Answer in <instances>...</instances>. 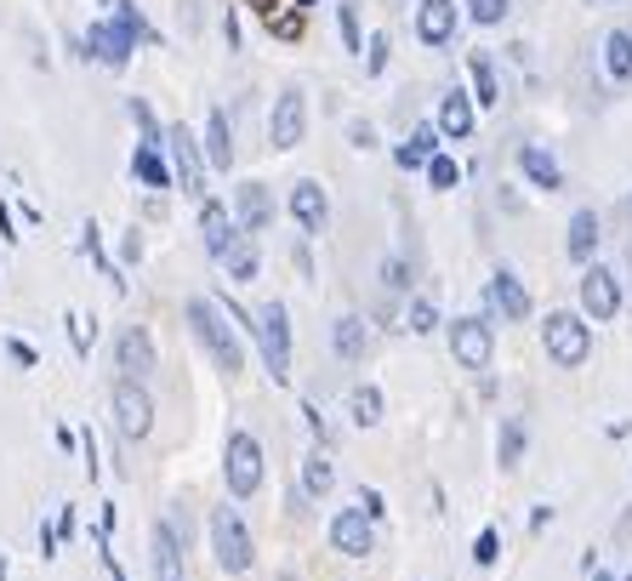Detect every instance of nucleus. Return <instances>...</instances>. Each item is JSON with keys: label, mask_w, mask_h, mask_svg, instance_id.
Returning <instances> with one entry per match:
<instances>
[{"label": "nucleus", "mask_w": 632, "mask_h": 581, "mask_svg": "<svg viewBox=\"0 0 632 581\" xmlns=\"http://www.w3.org/2000/svg\"><path fill=\"white\" fill-rule=\"evenodd\" d=\"M188 331L194 336H200V348L217 360V371L223 376H239V371H246V343H239V336H234V325H228V314L211 303V297H188Z\"/></svg>", "instance_id": "nucleus-1"}, {"label": "nucleus", "mask_w": 632, "mask_h": 581, "mask_svg": "<svg viewBox=\"0 0 632 581\" xmlns=\"http://www.w3.org/2000/svg\"><path fill=\"white\" fill-rule=\"evenodd\" d=\"M211 553H217V570L223 575H246L257 564V542H251V530L246 519H239V508H211Z\"/></svg>", "instance_id": "nucleus-2"}, {"label": "nucleus", "mask_w": 632, "mask_h": 581, "mask_svg": "<svg viewBox=\"0 0 632 581\" xmlns=\"http://www.w3.org/2000/svg\"><path fill=\"white\" fill-rule=\"evenodd\" d=\"M223 484H228L234 502H246V496L263 491V445H257V433H228V445H223Z\"/></svg>", "instance_id": "nucleus-3"}, {"label": "nucleus", "mask_w": 632, "mask_h": 581, "mask_svg": "<svg viewBox=\"0 0 632 581\" xmlns=\"http://www.w3.org/2000/svg\"><path fill=\"white\" fill-rule=\"evenodd\" d=\"M542 343H547V360L559 365V371H575V365H587V354H593V325L581 319V314H547V325H542Z\"/></svg>", "instance_id": "nucleus-4"}, {"label": "nucleus", "mask_w": 632, "mask_h": 581, "mask_svg": "<svg viewBox=\"0 0 632 581\" xmlns=\"http://www.w3.org/2000/svg\"><path fill=\"white\" fill-rule=\"evenodd\" d=\"M251 336H257V348H263V365L274 382H290V314L285 303H263L251 314Z\"/></svg>", "instance_id": "nucleus-5"}, {"label": "nucleus", "mask_w": 632, "mask_h": 581, "mask_svg": "<svg viewBox=\"0 0 632 581\" xmlns=\"http://www.w3.org/2000/svg\"><path fill=\"white\" fill-rule=\"evenodd\" d=\"M451 354L462 371H491L496 360V331L484 314H467V319H451Z\"/></svg>", "instance_id": "nucleus-6"}, {"label": "nucleus", "mask_w": 632, "mask_h": 581, "mask_svg": "<svg viewBox=\"0 0 632 581\" xmlns=\"http://www.w3.org/2000/svg\"><path fill=\"white\" fill-rule=\"evenodd\" d=\"M166 149H171V183H182L188 200H206V155L194 142V131L166 126Z\"/></svg>", "instance_id": "nucleus-7"}, {"label": "nucleus", "mask_w": 632, "mask_h": 581, "mask_svg": "<svg viewBox=\"0 0 632 581\" xmlns=\"http://www.w3.org/2000/svg\"><path fill=\"white\" fill-rule=\"evenodd\" d=\"M115 427L126 440H149L155 433V400H149V387L131 382V376L115 382Z\"/></svg>", "instance_id": "nucleus-8"}, {"label": "nucleus", "mask_w": 632, "mask_h": 581, "mask_svg": "<svg viewBox=\"0 0 632 581\" xmlns=\"http://www.w3.org/2000/svg\"><path fill=\"white\" fill-rule=\"evenodd\" d=\"M303 131H308V97L297 86H285L274 97V115H268V142L274 149H297Z\"/></svg>", "instance_id": "nucleus-9"}, {"label": "nucleus", "mask_w": 632, "mask_h": 581, "mask_svg": "<svg viewBox=\"0 0 632 581\" xmlns=\"http://www.w3.org/2000/svg\"><path fill=\"white\" fill-rule=\"evenodd\" d=\"M330 548L343 559H371L376 553V524L359 513V508H336L330 519Z\"/></svg>", "instance_id": "nucleus-10"}, {"label": "nucleus", "mask_w": 632, "mask_h": 581, "mask_svg": "<svg viewBox=\"0 0 632 581\" xmlns=\"http://www.w3.org/2000/svg\"><path fill=\"white\" fill-rule=\"evenodd\" d=\"M581 314H587V319H615L621 314V279H615V268L587 263V274H581Z\"/></svg>", "instance_id": "nucleus-11"}, {"label": "nucleus", "mask_w": 632, "mask_h": 581, "mask_svg": "<svg viewBox=\"0 0 632 581\" xmlns=\"http://www.w3.org/2000/svg\"><path fill=\"white\" fill-rule=\"evenodd\" d=\"M484 303H491L502 319H513V325H524L530 308H536V303H530V290H524V279H519L513 268H496V274H491V285H484Z\"/></svg>", "instance_id": "nucleus-12"}, {"label": "nucleus", "mask_w": 632, "mask_h": 581, "mask_svg": "<svg viewBox=\"0 0 632 581\" xmlns=\"http://www.w3.org/2000/svg\"><path fill=\"white\" fill-rule=\"evenodd\" d=\"M115 365L131 376V382H142L155 365H160V354H155V336L142 331V325H126L120 331V343H115Z\"/></svg>", "instance_id": "nucleus-13"}, {"label": "nucleus", "mask_w": 632, "mask_h": 581, "mask_svg": "<svg viewBox=\"0 0 632 581\" xmlns=\"http://www.w3.org/2000/svg\"><path fill=\"white\" fill-rule=\"evenodd\" d=\"M131 52H137V46H131V35L120 23H91L86 29V58H97L103 69H126Z\"/></svg>", "instance_id": "nucleus-14"}, {"label": "nucleus", "mask_w": 632, "mask_h": 581, "mask_svg": "<svg viewBox=\"0 0 632 581\" xmlns=\"http://www.w3.org/2000/svg\"><path fill=\"white\" fill-rule=\"evenodd\" d=\"M234 223L246 228V234L274 228V194H268V183H239V194H234Z\"/></svg>", "instance_id": "nucleus-15"}, {"label": "nucleus", "mask_w": 632, "mask_h": 581, "mask_svg": "<svg viewBox=\"0 0 632 581\" xmlns=\"http://www.w3.org/2000/svg\"><path fill=\"white\" fill-rule=\"evenodd\" d=\"M200 234H206V257H228V246L239 239V223H234V211L223 206V200H200Z\"/></svg>", "instance_id": "nucleus-16"}, {"label": "nucleus", "mask_w": 632, "mask_h": 581, "mask_svg": "<svg viewBox=\"0 0 632 581\" xmlns=\"http://www.w3.org/2000/svg\"><path fill=\"white\" fill-rule=\"evenodd\" d=\"M416 40L422 46H451L456 40V0H422L416 7Z\"/></svg>", "instance_id": "nucleus-17"}, {"label": "nucleus", "mask_w": 632, "mask_h": 581, "mask_svg": "<svg viewBox=\"0 0 632 581\" xmlns=\"http://www.w3.org/2000/svg\"><path fill=\"white\" fill-rule=\"evenodd\" d=\"M290 217H297V228H303V234H319V228H325L330 200H325V188H319L314 177H303L297 188H290Z\"/></svg>", "instance_id": "nucleus-18"}, {"label": "nucleus", "mask_w": 632, "mask_h": 581, "mask_svg": "<svg viewBox=\"0 0 632 581\" xmlns=\"http://www.w3.org/2000/svg\"><path fill=\"white\" fill-rule=\"evenodd\" d=\"M182 536H177V524L171 519H160L155 524V581H188L182 575Z\"/></svg>", "instance_id": "nucleus-19"}, {"label": "nucleus", "mask_w": 632, "mask_h": 581, "mask_svg": "<svg viewBox=\"0 0 632 581\" xmlns=\"http://www.w3.org/2000/svg\"><path fill=\"white\" fill-rule=\"evenodd\" d=\"M519 171L530 177V183H536V188H564V171H559V160L542 149V142H524V149H519Z\"/></svg>", "instance_id": "nucleus-20"}, {"label": "nucleus", "mask_w": 632, "mask_h": 581, "mask_svg": "<svg viewBox=\"0 0 632 581\" xmlns=\"http://www.w3.org/2000/svg\"><path fill=\"white\" fill-rule=\"evenodd\" d=\"M330 348L343 354L348 365H354V360H365V348H371V325H365L359 314H343V319L330 325Z\"/></svg>", "instance_id": "nucleus-21"}, {"label": "nucleus", "mask_w": 632, "mask_h": 581, "mask_svg": "<svg viewBox=\"0 0 632 581\" xmlns=\"http://www.w3.org/2000/svg\"><path fill=\"white\" fill-rule=\"evenodd\" d=\"M440 137H473V97L467 91H445L440 97Z\"/></svg>", "instance_id": "nucleus-22"}, {"label": "nucleus", "mask_w": 632, "mask_h": 581, "mask_svg": "<svg viewBox=\"0 0 632 581\" xmlns=\"http://www.w3.org/2000/svg\"><path fill=\"white\" fill-rule=\"evenodd\" d=\"M200 155H206V166H217V171H228V166H234V126H228V115H223V109L206 120V142H200Z\"/></svg>", "instance_id": "nucleus-23"}, {"label": "nucleus", "mask_w": 632, "mask_h": 581, "mask_svg": "<svg viewBox=\"0 0 632 581\" xmlns=\"http://www.w3.org/2000/svg\"><path fill=\"white\" fill-rule=\"evenodd\" d=\"M564 252H570V263H593V252H599V211H575L570 217Z\"/></svg>", "instance_id": "nucleus-24"}, {"label": "nucleus", "mask_w": 632, "mask_h": 581, "mask_svg": "<svg viewBox=\"0 0 632 581\" xmlns=\"http://www.w3.org/2000/svg\"><path fill=\"white\" fill-rule=\"evenodd\" d=\"M467 75H473V104H478V109H496V104H502V80H496V63L484 58V52H473V58H467Z\"/></svg>", "instance_id": "nucleus-25"}, {"label": "nucleus", "mask_w": 632, "mask_h": 581, "mask_svg": "<svg viewBox=\"0 0 632 581\" xmlns=\"http://www.w3.org/2000/svg\"><path fill=\"white\" fill-rule=\"evenodd\" d=\"M433 155H440V126H416V131L399 142V155H394V160H399L405 171H416V166H427Z\"/></svg>", "instance_id": "nucleus-26"}, {"label": "nucleus", "mask_w": 632, "mask_h": 581, "mask_svg": "<svg viewBox=\"0 0 632 581\" xmlns=\"http://www.w3.org/2000/svg\"><path fill=\"white\" fill-rule=\"evenodd\" d=\"M223 268H228V279H234V285L257 279L263 257H257V246H251V234H239V239H234V246H228V257H223Z\"/></svg>", "instance_id": "nucleus-27"}, {"label": "nucleus", "mask_w": 632, "mask_h": 581, "mask_svg": "<svg viewBox=\"0 0 632 581\" xmlns=\"http://www.w3.org/2000/svg\"><path fill=\"white\" fill-rule=\"evenodd\" d=\"M604 75L610 80H632V35L626 29H610L604 35Z\"/></svg>", "instance_id": "nucleus-28"}, {"label": "nucleus", "mask_w": 632, "mask_h": 581, "mask_svg": "<svg viewBox=\"0 0 632 581\" xmlns=\"http://www.w3.org/2000/svg\"><path fill=\"white\" fill-rule=\"evenodd\" d=\"M524 445H530L524 416H507V422H502V440H496V462H502V467H519V462H524Z\"/></svg>", "instance_id": "nucleus-29"}, {"label": "nucleus", "mask_w": 632, "mask_h": 581, "mask_svg": "<svg viewBox=\"0 0 632 581\" xmlns=\"http://www.w3.org/2000/svg\"><path fill=\"white\" fill-rule=\"evenodd\" d=\"M330 484H336V467L325 451H308L303 456V496H330Z\"/></svg>", "instance_id": "nucleus-30"}, {"label": "nucleus", "mask_w": 632, "mask_h": 581, "mask_svg": "<svg viewBox=\"0 0 632 581\" xmlns=\"http://www.w3.org/2000/svg\"><path fill=\"white\" fill-rule=\"evenodd\" d=\"M348 416H354V427H376L382 422V387L359 382L354 394H348Z\"/></svg>", "instance_id": "nucleus-31"}, {"label": "nucleus", "mask_w": 632, "mask_h": 581, "mask_svg": "<svg viewBox=\"0 0 632 581\" xmlns=\"http://www.w3.org/2000/svg\"><path fill=\"white\" fill-rule=\"evenodd\" d=\"M131 177L149 183V188H171V166L160 160V149H137L131 155Z\"/></svg>", "instance_id": "nucleus-32"}, {"label": "nucleus", "mask_w": 632, "mask_h": 581, "mask_svg": "<svg viewBox=\"0 0 632 581\" xmlns=\"http://www.w3.org/2000/svg\"><path fill=\"white\" fill-rule=\"evenodd\" d=\"M131 120H137V149H166V126L155 120V109L149 104H142V97H131Z\"/></svg>", "instance_id": "nucleus-33"}, {"label": "nucleus", "mask_w": 632, "mask_h": 581, "mask_svg": "<svg viewBox=\"0 0 632 581\" xmlns=\"http://www.w3.org/2000/svg\"><path fill=\"white\" fill-rule=\"evenodd\" d=\"M496 559H502V530H496V524H484L478 536H473V564H478V570H491Z\"/></svg>", "instance_id": "nucleus-34"}, {"label": "nucleus", "mask_w": 632, "mask_h": 581, "mask_svg": "<svg viewBox=\"0 0 632 581\" xmlns=\"http://www.w3.org/2000/svg\"><path fill=\"white\" fill-rule=\"evenodd\" d=\"M405 331H411V336H427V331H440V308H433L427 297H416V303L405 308Z\"/></svg>", "instance_id": "nucleus-35"}, {"label": "nucleus", "mask_w": 632, "mask_h": 581, "mask_svg": "<svg viewBox=\"0 0 632 581\" xmlns=\"http://www.w3.org/2000/svg\"><path fill=\"white\" fill-rule=\"evenodd\" d=\"M336 23H343V46H348V52H365V40H359V0H343V7H336Z\"/></svg>", "instance_id": "nucleus-36"}, {"label": "nucleus", "mask_w": 632, "mask_h": 581, "mask_svg": "<svg viewBox=\"0 0 632 581\" xmlns=\"http://www.w3.org/2000/svg\"><path fill=\"white\" fill-rule=\"evenodd\" d=\"M115 23L131 35V46L137 40H149V23H142V12H137V0H115Z\"/></svg>", "instance_id": "nucleus-37"}, {"label": "nucleus", "mask_w": 632, "mask_h": 581, "mask_svg": "<svg viewBox=\"0 0 632 581\" xmlns=\"http://www.w3.org/2000/svg\"><path fill=\"white\" fill-rule=\"evenodd\" d=\"M422 171H427V183H433V188H456V183H462V166H456L451 155H433Z\"/></svg>", "instance_id": "nucleus-38"}, {"label": "nucleus", "mask_w": 632, "mask_h": 581, "mask_svg": "<svg viewBox=\"0 0 632 581\" xmlns=\"http://www.w3.org/2000/svg\"><path fill=\"white\" fill-rule=\"evenodd\" d=\"M507 7H513V0H467V18L491 29V23H502V18H507Z\"/></svg>", "instance_id": "nucleus-39"}, {"label": "nucleus", "mask_w": 632, "mask_h": 581, "mask_svg": "<svg viewBox=\"0 0 632 581\" xmlns=\"http://www.w3.org/2000/svg\"><path fill=\"white\" fill-rule=\"evenodd\" d=\"M387 52H394V46H387V35H371V46H365V75H382V69H387Z\"/></svg>", "instance_id": "nucleus-40"}, {"label": "nucleus", "mask_w": 632, "mask_h": 581, "mask_svg": "<svg viewBox=\"0 0 632 581\" xmlns=\"http://www.w3.org/2000/svg\"><path fill=\"white\" fill-rule=\"evenodd\" d=\"M382 285H387V290H405V285H411L405 257H387V263H382Z\"/></svg>", "instance_id": "nucleus-41"}, {"label": "nucleus", "mask_w": 632, "mask_h": 581, "mask_svg": "<svg viewBox=\"0 0 632 581\" xmlns=\"http://www.w3.org/2000/svg\"><path fill=\"white\" fill-rule=\"evenodd\" d=\"M63 325H69V343H75V354L86 360V354H91V336H86V319H80V314H63Z\"/></svg>", "instance_id": "nucleus-42"}, {"label": "nucleus", "mask_w": 632, "mask_h": 581, "mask_svg": "<svg viewBox=\"0 0 632 581\" xmlns=\"http://www.w3.org/2000/svg\"><path fill=\"white\" fill-rule=\"evenodd\" d=\"M126 263H142V234H137V228L120 234V268H126Z\"/></svg>", "instance_id": "nucleus-43"}, {"label": "nucleus", "mask_w": 632, "mask_h": 581, "mask_svg": "<svg viewBox=\"0 0 632 581\" xmlns=\"http://www.w3.org/2000/svg\"><path fill=\"white\" fill-rule=\"evenodd\" d=\"M268 23H274L279 40H297V35H303V12H285V18H268Z\"/></svg>", "instance_id": "nucleus-44"}, {"label": "nucleus", "mask_w": 632, "mask_h": 581, "mask_svg": "<svg viewBox=\"0 0 632 581\" xmlns=\"http://www.w3.org/2000/svg\"><path fill=\"white\" fill-rule=\"evenodd\" d=\"M359 513H365V519L376 524V519H382L387 508H382V496H376V491H359Z\"/></svg>", "instance_id": "nucleus-45"}, {"label": "nucleus", "mask_w": 632, "mask_h": 581, "mask_svg": "<svg viewBox=\"0 0 632 581\" xmlns=\"http://www.w3.org/2000/svg\"><path fill=\"white\" fill-rule=\"evenodd\" d=\"M7 354H12L18 365H34V348H29V343H18V336H12V343H7Z\"/></svg>", "instance_id": "nucleus-46"}, {"label": "nucleus", "mask_w": 632, "mask_h": 581, "mask_svg": "<svg viewBox=\"0 0 632 581\" xmlns=\"http://www.w3.org/2000/svg\"><path fill=\"white\" fill-rule=\"evenodd\" d=\"M40 553H46V559L58 553V530H52V524H40Z\"/></svg>", "instance_id": "nucleus-47"}, {"label": "nucleus", "mask_w": 632, "mask_h": 581, "mask_svg": "<svg viewBox=\"0 0 632 581\" xmlns=\"http://www.w3.org/2000/svg\"><path fill=\"white\" fill-rule=\"evenodd\" d=\"M0 239H7V246L18 239V234H12V211H7V200H0Z\"/></svg>", "instance_id": "nucleus-48"}, {"label": "nucleus", "mask_w": 632, "mask_h": 581, "mask_svg": "<svg viewBox=\"0 0 632 581\" xmlns=\"http://www.w3.org/2000/svg\"><path fill=\"white\" fill-rule=\"evenodd\" d=\"M103 570H109V581H126V570L115 564V553H109V542H103Z\"/></svg>", "instance_id": "nucleus-49"}, {"label": "nucleus", "mask_w": 632, "mask_h": 581, "mask_svg": "<svg viewBox=\"0 0 632 581\" xmlns=\"http://www.w3.org/2000/svg\"><path fill=\"white\" fill-rule=\"evenodd\" d=\"M251 7H257V12H268V18H274V7H279V0H251Z\"/></svg>", "instance_id": "nucleus-50"}, {"label": "nucleus", "mask_w": 632, "mask_h": 581, "mask_svg": "<svg viewBox=\"0 0 632 581\" xmlns=\"http://www.w3.org/2000/svg\"><path fill=\"white\" fill-rule=\"evenodd\" d=\"M593 581H615V575H610V570H593Z\"/></svg>", "instance_id": "nucleus-51"}, {"label": "nucleus", "mask_w": 632, "mask_h": 581, "mask_svg": "<svg viewBox=\"0 0 632 581\" xmlns=\"http://www.w3.org/2000/svg\"><path fill=\"white\" fill-rule=\"evenodd\" d=\"M626 581H632V575H626Z\"/></svg>", "instance_id": "nucleus-52"}]
</instances>
